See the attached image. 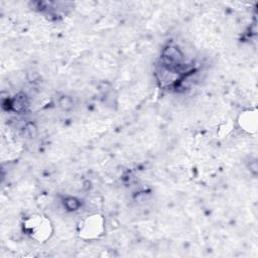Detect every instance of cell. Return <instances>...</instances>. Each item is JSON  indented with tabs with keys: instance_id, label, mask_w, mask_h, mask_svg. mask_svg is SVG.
Wrapping results in <instances>:
<instances>
[{
	"instance_id": "7a4b0ae2",
	"label": "cell",
	"mask_w": 258,
	"mask_h": 258,
	"mask_svg": "<svg viewBox=\"0 0 258 258\" xmlns=\"http://www.w3.org/2000/svg\"><path fill=\"white\" fill-rule=\"evenodd\" d=\"M103 232V219L99 215L87 217L81 228V234L86 238H96Z\"/></svg>"
},
{
	"instance_id": "6da1fadb",
	"label": "cell",
	"mask_w": 258,
	"mask_h": 258,
	"mask_svg": "<svg viewBox=\"0 0 258 258\" xmlns=\"http://www.w3.org/2000/svg\"><path fill=\"white\" fill-rule=\"evenodd\" d=\"M25 228L28 234L38 241H43L49 237L50 223L46 218L40 216L31 217L26 221Z\"/></svg>"
},
{
	"instance_id": "3957f363",
	"label": "cell",
	"mask_w": 258,
	"mask_h": 258,
	"mask_svg": "<svg viewBox=\"0 0 258 258\" xmlns=\"http://www.w3.org/2000/svg\"><path fill=\"white\" fill-rule=\"evenodd\" d=\"M239 123L245 131L255 132L256 127H257L256 111L255 110L254 111L248 110V111H245L244 113H242L241 116H240V119H239Z\"/></svg>"
}]
</instances>
